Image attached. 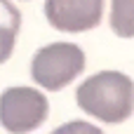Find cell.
I'll list each match as a JSON object with an SVG mask.
<instances>
[{
	"mask_svg": "<svg viewBox=\"0 0 134 134\" xmlns=\"http://www.w3.org/2000/svg\"><path fill=\"white\" fill-rule=\"evenodd\" d=\"M78 106L104 122H122L134 111V82L120 71H101L75 92Z\"/></svg>",
	"mask_w": 134,
	"mask_h": 134,
	"instance_id": "1",
	"label": "cell"
},
{
	"mask_svg": "<svg viewBox=\"0 0 134 134\" xmlns=\"http://www.w3.org/2000/svg\"><path fill=\"white\" fill-rule=\"evenodd\" d=\"M85 71V52L73 42H52L40 47L31 61L33 80L49 92H59L71 85Z\"/></svg>",
	"mask_w": 134,
	"mask_h": 134,
	"instance_id": "2",
	"label": "cell"
},
{
	"mask_svg": "<svg viewBox=\"0 0 134 134\" xmlns=\"http://www.w3.org/2000/svg\"><path fill=\"white\" fill-rule=\"evenodd\" d=\"M49 113L42 92L33 87H9L0 94V125L9 134H28L38 130Z\"/></svg>",
	"mask_w": 134,
	"mask_h": 134,
	"instance_id": "3",
	"label": "cell"
},
{
	"mask_svg": "<svg viewBox=\"0 0 134 134\" xmlns=\"http://www.w3.org/2000/svg\"><path fill=\"white\" fill-rule=\"evenodd\" d=\"M104 0H45L47 21L64 33H82L99 26Z\"/></svg>",
	"mask_w": 134,
	"mask_h": 134,
	"instance_id": "4",
	"label": "cell"
},
{
	"mask_svg": "<svg viewBox=\"0 0 134 134\" xmlns=\"http://www.w3.org/2000/svg\"><path fill=\"white\" fill-rule=\"evenodd\" d=\"M21 28V14L9 0H0V64H5L12 52Z\"/></svg>",
	"mask_w": 134,
	"mask_h": 134,
	"instance_id": "5",
	"label": "cell"
},
{
	"mask_svg": "<svg viewBox=\"0 0 134 134\" xmlns=\"http://www.w3.org/2000/svg\"><path fill=\"white\" fill-rule=\"evenodd\" d=\"M111 28L118 38H134V0H111Z\"/></svg>",
	"mask_w": 134,
	"mask_h": 134,
	"instance_id": "6",
	"label": "cell"
},
{
	"mask_svg": "<svg viewBox=\"0 0 134 134\" xmlns=\"http://www.w3.org/2000/svg\"><path fill=\"white\" fill-rule=\"evenodd\" d=\"M52 134H104L97 125L92 122H85V120H71V122H64L59 125Z\"/></svg>",
	"mask_w": 134,
	"mask_h": 134,
	"instance_id": "7",
	"label": "cell"
}]
</instances>
